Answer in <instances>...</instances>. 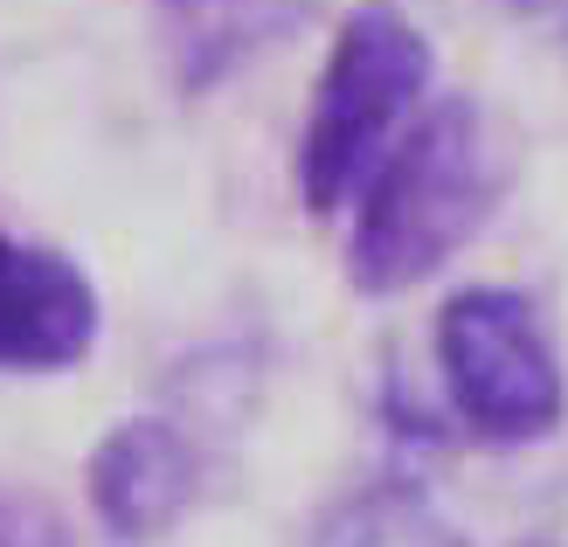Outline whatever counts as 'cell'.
Here are the masks:
<instances>
[{"label": "cell", "mask_w": 568, "mask_h": 547, "mask_svg": "<svg viewBox=\"0 0 568 547\" xmlns=\"http://www.w3.org/2000/svg\"><path fill=\"white\" fill-rule=\"evenodd\" d=\"M506 146L471 98H430L347 209V284L403 298L478 243L506 201Z\"/></svg>", "instance_id": "cell-1"}, {"label": "cell", "mask_w": 568, "mask_h": 547, "mask_svg": "<svg viewBox=\"0 0 568 547\" xmlns=\"http://www.w3.org/2000/svg\"><path fill=\"white\" fill-rule=\"evenodd\" d=\"M437 83V55L430 36L395 8V0H354L339 14L320 83L305 98V125H298V201L312 215H347L367 174L388 160V146L403 139Z\"/></svg>", "instance_id": "cell-2"}, {"label": "cell", "mask_w": 568, "mask_h": 547, "mask_svg": "<svg viewBox=\"0 0 568 547\" xmlns=\"http://www.w3.org/2000/svg\"><path fill=\"white\" fill-rule=\"evenodd\" d=\"M437 388L450 423L486 450L548 444L568 423V367L541 305L514 284H458L437 305Z\"/></svg>", "instance_id": "cell-3"}, {"label": "cell", "mask_w": 568, "mask_h": 547, "mask_svg": "<svg viewBox=\"0 0 568 547\" xmlns=\"http://www.w3.org/2000/svg\"><path fill=\"white\" fill-rule=\"evenodd\" d=\"M83 493H91V513L111 540L146 547L174 534L187 506L202 499V450L166 416H125L83 457Z\"/></svg>", "instance_id": "cell-4"}, {"label": "cell", "mask_w": 568, "mask_h": 547, "mask_svg": "<svg viewBox=\"0 0 568 547\" xmlns=\"http://www.w3.org/2000/svg\"><path fill=\"white\" fill-rule=\"evenodd\" d=\"M104 305L77 256L0 236V374H70L98 347Z\"/></svg>", "instance_id": "cell-5"}, {"label": "cell", "mask_w": 568, "mask_h": 547, "mask_svg": "<svg viewBox=\"0 0 568 547\" xmlns=\"http://www.w3.org/2000/svg\"><path fill=\"white\" fill-rule=\"evenodd\" d=\"M312 547H471L458 520L416 485H367L347 506L326 513Z\"/></svg>", "instance_id": "cell-6"}, {"label": "cell", "mask_w": 568, "mask_h": 547, "mask_svg": "<svg viewBox=\"0 0 568 547\" xmlns=\"http://www.w3.org/2000/svg\"><path fill=\"white\" fill-rule=\"evenodd\" d=\"M0 547H77V534L28 485H0Z\"/></svg>", "instance_id": "cell-7"}, {"label": "cell", "mask_w": 568, "mask_h": 547, "mask_svg": "<svg viewBox=\"0 0 568 547\" xmlns=\"http://www.w3.org/2000/svg\"><path fill=\"white\" fill-rule=\"evenodd\" d=\"M514 14H568V0H506Z\"/></svg>", "instance_id": "cell-8"}, {"label": "cell", "mask_w": 568, "mask_h": 547, "mask_svg": "<svg viewBox=\"0 0 568 547\" xmlns=\"http://www.w3.org/2000/svg\"><path fill=\"white\" fill-rule=\"evenodd\" d=\"M174 8H222V0H174Z\"/></svg>", "instance_id": "cell-9"}, {"label": "cell", "mask_w": 568, "mask_h": 547, "mask_svg": "<svg viewBox=\"0 0 568 547\" xmlns=\"http://www.w3.org/2000/svg\"><path fill=\"white\" fill-rule=\"evenodd\" d=\"M520 547H561V540H520Z\"/></svg>", "instance_id": "cell-10"}]
</instances>
